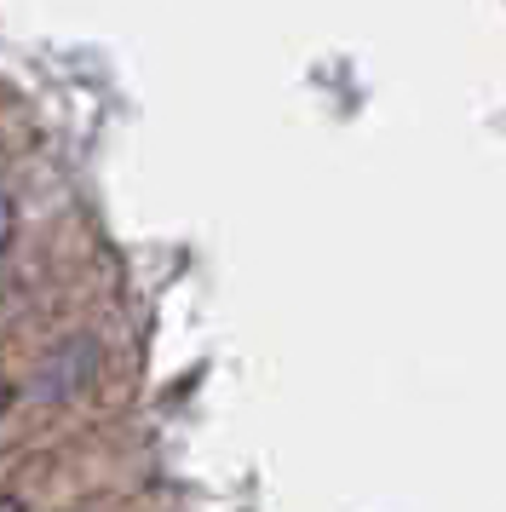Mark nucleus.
I'll return each instance as SVG.
<instances>
[{"instance_id": "obj_2", "label": "nucleus", "mask_w": 506, "mask_h": 512, "mask_svg": "<svg viewBox=\"0 0 506 512\" xmlns=\"http://www.w3.org/2000/svg\"><path fill=\"white\" fill-rule=\"evenodd\" d=\"M0 512H23V501L18 495H0Z\"/></svg>"}, {"instance_id": "obj_3", "label": "nucleus", "mask_w": 506, "mask_h": 512, "mask_svg": "<svg viewBox=\"0 0 506 512\" xmlns=\"http://www.w3.org/2000/svg\"><path fill=\"white\" fill-rule=\"evenodd\" d=\"M6 403H12V392H6V386H0V415H6Z\"/></svg>"}, {"instance_id": "obj_1", "label": "nucleus", "mask_w": 506, "mask_h": 512, "mask_svg": "<svg viewBox=\"0 0 506 512\" xmlns=\"http://www.w3.org/2000/svg\"><path fill=\"white\" fill-rule=\"evenodd\" d=\"M12 236H18V208H12V196L0 190V259H6V248H12Z\"/></svg>"}]
</instances>
